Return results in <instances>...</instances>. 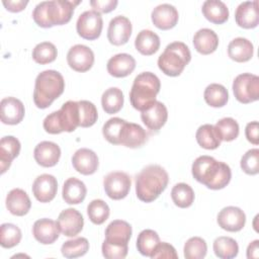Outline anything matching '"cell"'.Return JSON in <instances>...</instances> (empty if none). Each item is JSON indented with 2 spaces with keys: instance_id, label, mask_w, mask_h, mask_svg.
<instances>
[{
  "instance_id": "18",
  "label": "cell",
  "mask_w": 259,
  "mask_h": 259,
  "mask_svg": "<svg viewBox=\"0 0 259 259\" xmlns=\"http://www.w3.org/2000/svg\"><path fill=\"white\" fill-rule=\"evenodd\" d=\"M151 18L153 24L162 30H168L173 28L179 19V13L177 9L168 3H163L156 6L152 13Z\"/></svg>"
},
{
  "instance_id": "23",
  "label": "cell",
  "mask_w": 259,
  "mask_h": 259,
  "mask_svg": "<svg viewBox=\"0 0 259 259\" xmlns=\"http://www.w3.org/2000/svg\"><path fill=\"white\" fill-rule=\"evenodd\" d=\"M236 23L243 28H255L259 23L258 2L245 1L239 4L235 12Z\"/></svg>"
},
{
  "instance_id": "37",
  "label": "cell",
  "mask_w": 259,
  "mask_h": 259,
  "mask_svg": "<svg viewBox=\"0 0 259 259\" xmlns=\"http://www.w3.org/2000/svg\"><path fill=\"white\" fill-rule=\"evenodd\" d=\"M194 191L186 183H177L171 190V198L174 204L180 208L189 207L194 201Z\"/></svg>"
},
{
  "instance_id": "32",
  "label": "cell",
  "mask_w": 259,
  "mask_h": 259,
  "mask_svg": "<svg viewBox=\"0 0 259 259\" xmlns=\"http://www.w3.org/2000/svg\"><path fill=\"white\" fill-rule=\"evenodd\" d=\"M135 47L144 56L154 55L160 48V37L150 29H143L136 36Z\"/></svg>"
},
{
  "instance_id": "10",
  "label": "cell",
  "mask_w": 259,
  "mask_h": 259,
  "mask_svg": "<svg viewBox=\"0 0 259 259\" xmlns=\"http://www.w3.org/2000/svg\"><path fill=\"white\" fill-rule=\"evenodd\" d=\"M103 27L102 16L95 10H87L81 13L76 22L78 34L85 39L94 40L101 34Z\"/></svg>"
},
{
  "instance_id": "40",
  "label": "cell",
  "mask_w": 259,
  "mask_h": 259,
  "mask_svg": "<svg viewBox=\"0 0 259 259\" xmlns=\"http://www.w3.org/2000/svg\"><path fill=\"white\" fill-rule=\"evenodd\" d=\"M89 250V242L84 237L68 240L61 247L62 255L66 258H78L84 256Z\"/></svg>"
},
{
  "instance_id": "13",
  "label": "cell",
  "mask_w": 259,
  "mask_h": 259,
  "mask_svg": "<svg viewBox=\"0 0 259 259\" xmlns=\"http://www.w3.org/2000/svg\"><path fill=\"white\" fill-rule=\"evenodd\" d=\"M60 232L66 237H75L82 230L84 226V219L81 212L70 207L62 210L57 220Z\"/></svg>"
},
{
  "instance_id": "45",
  "label": "cell",
  "mask_w": 259,
  "mask_h": 259,
  "mask_svg": "<svg viewBox=\"0 0 259 259\" xmlns=\"http://www.w3.org/2000/svg\"><path fill=\"white\" fill-rule=\"evenodd\" d=\"M207 252V245L200 237L189 238L184 244L183 253L186 259H202Z\"/></svg>"
},
{
  "instance_id": "31",
  "label": "cell",
  "mask_w": 259,
  "mask_h": 259,
  "mask_svg": "<svg viewBox=\"0 0 259 259\" xmlns=\"http://www.w3.org/2000/svg\"><path fill=\"white\" fill-rule=\"evenodd\" d=\"M201 11L203 16L214 24H223L229 18V8L221 0H206L203 2Z\"/></svg>"
},
{
  "instance_id": "5",
  "label": "cell",
  "mask_w": 259,
  "mask_h": 259,
  "mask_svg": "<svg viewBox=\"0 0 259 259\" xmlns=\"http://www.w3.org/2000/svg\"><path fill=\"white\" fill-rule=\"evenodd\" d=\"M65 90V80L62 74L55 70L40 72L34 83L33 102L40 109L48 108Z\"/></svg>"
},
{
  "instance_id": "11",
  "label": "cell",
  "mask_w": 259,
  "mask_h": 259,
  "mask_svg": "<svg viewBox=\"0 0 259 259\" xmlns=\"http://www.w3.org/2000/svg\"><path fill=\"white\" fill-rule=\"evenodd\" d=\"M131 177L127 173L121 171L110 172L103 179L105 193L113 200L124 198L131 190Z\"/></svg>"
},
{
  "instance_id": "16",
  "label": "cell",
  "mask_w": 259,
  "mask_h": 259,
  "mask_svg": "<svg viewBox=\"0 0 259 259\" xmlns=\"http://www.w3.org/2000/svg\"><path fill=\"white\" fill-rule=\"evenodd\" d=\"M31 190L37 201L50 202L55 198L58 191L57 178L51 174H41L33 181Z\"/></svg>"
},
{
  "instance_id": "42",
  "label": "cell",
  "mask_w": 259,
  "mask_h": 259,
  "mask_svg": "<svg viewBox=\"0 0 259 259\" xmlns=\"http://www.w3.org/2000/svg\"><path fill=\"white\" fill-rule=\"evenodd\" d=\"M58 51L56 46L50 41H42L37 44L32 50V59L35 63L46 65L56 60Z\"/></svg>"
},
{
  "instance_id": "39",
  "label": "cell",
  "mask_w": 259,
  "mask_h": 259,
  "mask_svg": "<svg viewBox=\"0 0 259 259\" xmlns=\"http://www.w3.org/2000/svg\"><path fill=\"white\" fill-rule=\"evenodd\" d=\"M126 120L120 117H111L102 126V135L112 145H120V138Z\"/></svg>"
},
{
  "instance_id": "8",
  "label": "cell",
  "mask_w": 259,
  "mask_h": 259,
  "mask_svg": "<svg viewBox=\"0 0 259 259\" xmlns=\"http://www.w3.org/2000/svg\"><path fill=\"white\" fill-rule=\"evenodd\" d=\"M191 60L189 48L182 41L169 44L158 58V67L167 76H179Z\"/></svg>"
},
{
  "instance_id": "52",
  "label": "cell",
  "mask_w": 259,
  "mask_h": 259,
  "mask_svg": "<svg viewBox=\"0 0 259 259\" xmlns=\"http://www.w3.org/2000/svg\"><path fill=\"white\" fill-rule=\"evenodd\" d=\"M259 257V240H254L247 247V258H258Z\"/></svg>"
},
{
  "instance_id": "44",
  "label": "cell",
  "mask_w": 259,
  "mask_h": 259,
  "mask_svg": "<svg viewBox=\"0 0 259 259\" xmlns=\"http://www.w3.org/2000/svg\"><path fill=\"white\" fill-rule=\"evenodd\" d=\"M108 204L102 199H93L87 206V214L94 225H102L109 217Z\"/></svg>"
},
{
  "instance_id": "30",
  "label": "cell",
  "mask_w": 259,
  "mask_h": 259,
  "mask_svg": "<svg viewBox=\"0 0 259 259\" xmlns=\"http://www.w3.org/2000/svg\"><path fill=\"white\" fill-rule=\"evenodd\" d=\"M253 44L245 37H236L228 46V56L238 63L248 62L253 57Z\"/></svg>"
},
{
  "instance_id": "22",
  "label": "cell",
  "mask_w": 259,
  "mask_h": 259,
  "mask_svg": "<svg viewBox=\"0 0 259 259\" xmlns=\"http://www.w3.org/2000/svg\"><path fill=\"white\" fill-rule=\"evenodd\" d=\"M34 239L44 245L55 243L60 236V229L57 222L51 219H39L34 222L32 227Z\"/></svg>"
},
{
  "instance_id": "25",
  "label": "cell",
  "mask_w": 259,
  "mask_h": 259,
  "mask_svg": "<svg viewBox=\"0 0 259 259\" xmlns=\"http://www.w3.org/2000/svg\"><path fill=\"white\" fill-rule=\"evenodd\" d=\"M6 207L10 213L17 217L25 215L30 207L31 201L27 193L20 188L10 190L6 196Z\"/></svg>"
},
{
  "instance_id": "46",
  "label": "cell",
  "mask_w": 259,
  "mask_h": 259,
  "mask_svg": "<svg viewBox=\"0 0 259 259\" xmlns=\"http://www.w3.org/2000/svg\"><path fill=\"white\" fill-rule=\"evenodd\" d=\"M79 105V115H80V123L81 127H89L92 126L98 118V112L96 106L88 100H80L78 101Z\"/></svg>"
},
{
  "instance_id": "26",
  "label": "cell",
  "mask_w": 259,
  "mask_h": 259,
  "mask_svg": "<svg viewBox=\"0 0 259 259\" xmlns=\"http://www.w3.org/2000/svg\"><path fill=\"white\" fill-rule=\"evenodd\" d=\"M20 148V142L13 136H5L0 140L1 174L9 169L12 161L19 155Z\"/></svg>"
},
{
  "instance_id": "9",
  "label": "cell",
  "mask_w": 259,
  "mask_h": 259,
  "mask_svg": "<svg viewBox=\"0 0 259 259\" xmlns=\"http://www.w3.org/2000/svg\"><path fill=\"white\" fill-rule=\"evenodd\" d=\"M233 92L236 99L248 104L259 99V77L251 73L238 75L233 81Z\"/></svg>"
},
{
  "instance_id": "48",
  "label": "cell",
  "mask_w": 259,
  "mask_h": 259,
  "mask_svg": "<svg viewBox=\"0 0 259 259\" xmlns=\"http://www.w3.org/2000/svg\"><path fill=\"white\" fill-rule=\"evenodd\" d=\"M152 259H157V258H168V259H177L178 258V254L175 250V248L170 245L169 243L166 242H160L154 252L151 255Z\"/></svg>"
},
{
  "instance_id": "34",
  "label": "cell",
  "mask_w": 259,
  "mask_h": 259,
  "mask_svg": "<svg viewBox=\"0 0 259 259\" xmlns=\"http://www.w3.org/2000/svg\"><path fill=\"white\" fill-rule=\"evenodd\" d=\"M123 93L117 87L106 89L101 96V105L103 110L108 114L118 112L123 106Z\"/></svg>"
},
{
  "instance_id": "4",
  "label": "cell",
  "mask_w": 259,
  "mask_h": 259,
  "mask_svg": "<svg viewBox=\"0 0 259 259\" xmlns=\"http://www.w3.org/2000/svg\"><path fill=\"white\" fill-rule=\"evenodd\" d=\"M132 233V226L127 222L121 220L112 221L105 229V240L101 246L102 255L107 259L125 258Z\"/></svg>"
},
{
  "instance_id": "36",
  "label": "cell",
  "mask_w": 259,
  "mask_h": 259,
  "mask_svg": "<svg viewBox=\"0 0 259 259\" xmlns=\"http://www.w3.org/2000/svg\"><path fill=\"white\" fill-rule=\"evenodd\" d=\"M213 252L221 259L235 258L239 253V245L237 241L231 237L221 236L213 241Z\"/></svg>"
},
{
  "instance_id": "35",
  "label": "cell",
  "mask_w": 259,
  "mask_h": 259,
  "mask_svg": "<svg viewBox=\"0 0 259 259\" xmlns=\"http://www.w3.org/2000/svg\"><path fill=\"white\" fill-rule=\"evenodd\" d=\"M203 98L211 107H223L229 100V92L224 85L211 83L204 89Z\"/></svg>"
},
{
  "instance_id": "19",
  "label": "cell",
  "mask_w": 259,
  "mask_h": 259,
  "mask_svg": "<svg viewBox=\"0 0 259 259\" xmlns=\"http://www.w3.org/2000/svg\"><path fill=\"white\" fill-rule=\"evenodd\" d=\"M33 157L35 162L41 167H54L60 160L61 149L54 142L42 141L35 146Z\"/></svg>"
},
{
  "instance_id": "12",
  "label": "cell",
  "mask_w": 259,
  "mask_h": 259,
  "mask_svg": "<svg viewBox=\"0 0 259 259\" xmlns=\"http://www.w3.org/2000/svg\"><path fill=\"white\" fill-rule=\"evenodd\" d=\"M67 62L74 71L87 72L94 64V53L85 45H75L67 54Z\"/></svg>"
},
{
  "instance_id": "50",
  "label": "cell",
  "mask_w": 259,
  "mask_h": 259,
  "mask_svg": "<svg viewBox=\"0 0 259 259\" xmlns=\"http://www.w3.org/2000/svg\"><path fill=\"white\" fill-rule=\"evenodd\" d=\"M258 121L254 120L251 122H248L245 127V136L248 142H250L253 145L259 144V134H258Z\"/></svg>"
},
{
  "instance_id": "43",
  "label": "cell",
  "mask_w": 259,
  "mask_h": 259,
  "mask_svg": "<svg viewBox=\"0 0 259 259\" xmlns=\"http://www.w3.org/2000/svg\"><path fill=\"white\" fill-rule=\"evenodd\" d=\"M214 127L221 141L232 142L239 136V124L233 117H224L217 121Z\"/></svg>"
},
{
  "instance_id": "17",
  "label": "cell",
  "mask_w": 259,
  "mask_h": 259,
  "mask_svg": "<svg viewBox=\"0 0 259 259\" xmlns=\"http://www.w3.org/2000/svg\"><path fill=\"white\" fill-rule=\"evenodd\" d=\"M25 113L23 103L12 96L5 97L0 102V117L4 124L14 125L19 123Z\"/></svg>"
},
{
  "instance_id": "27",
  "label": "cell",
  "mask_w": 259,
  "mask_h": 259,
  "mask_svg": "<svg viewBox=\"0 0 259 259\" xmlns=\"http://www.w3.org/2000/svg\"><path fill=\"white\" fill-rule=\"evenodd\" d=\"M193 47L201 55L212 54L219 47V36L210 28H200L193 35Z\"/></svg>"
},
{
  "instance_id": "41",
  "label": "cell",
  "mask_w": 259,
  "mask_h": 259,
  "mask_svg": "<svg viewBox=\"0 0 259 259\" xmlns=\"http://www.w3.org/2000/svg\"><path fill=\"white\" fill-rule=\"evenodd\" d=\"M21 230L10 223L2 224L0 227V244L3 248L10 249L18 245L21 241Z\"/></svg>"
},
{
  "instance_id": "29",
  "label": "cell",
  "mask_w": 259,
  "mask_h": 259,
  "mask_svg": "<svg viewBox=\"0 0 259 259\" xmlns=\"http://www.w3.org/2000/svg\"><path fill=\"white\" fill-rule=\"evenodd\" d=\"M87 193L86 185L83 181L75 177L68 178L63 185L62 196L68 204H79L82 202Z\"/></svg>"
},
{
  "instance_id": "20",
  "label": "cell",
  "mask_w": 259,
  "mask_h": 259,
  "mask_svg": "<svg viewBox=\"0 0 259 259\" xmlns=\"http://www.w3.org/2000/svg\"><path fill=\"white\" fill-rule=\"evenodd\" d=\"M72 165L77 172L83 175H92L97 171L99 161L94 151L87 148H81L74 153L72 157Z\"/></svg>"
},
{
  "instance_id": "47",
  "label": "cell",
  "mask_w": 259,
  "mask_h": 259,
  "mask_svg": "<svg viewBox=\"0 0 259 259\" xmlns=\"http://www.w3.org/2000/svg\"><path fill=\"white\" fill-rule=\"evenodd\" d=\"M241 169L248 175L259 173V150L257 148L248 150L241 158Z\"/></svg>"
},
{
  "instance_id": "21",
  "label": "cell",
  "mask_w": 259,
  "mask_h": 259,
  "mask_svg": "<svg viewBox=\"0 0 259 259\" xmlns=\"http://www.w3.org/2000/svg\"><path fill=\"white\" fill-rule=\"evenodd\" d=\"M141 118L144 124L152 132L159 130L166 123L168 118V110L164 103L155 101L149 108L142 111Z\"/></svg>"
},
{
  "instance_id": "7",
  "label": "cell",
  "mask_w": 259,
  "mask_h": 259,
  "mask_svg": "<svg viewBox=\"0 0 259 259\" xmlns=\"http://www.w3.org/2000/svg\"><path fill=\"white\" fill-rule=\"evenodd\" d=\"M80 123L78 101L69 100L62 107L46 116L42 122L45 131L52 135H58L63 132L72 133Z\"/></svg>"
},
{
  "instance_id": "28",
  "label": "cell",
  "mask_w": 259,
  "mask_h": 259,
  "mask_svg": "<svg viewBox=\"0 0 259 259\" xmlns=\"http://www.w3.org/2000/svg\"><path fill=\"white\" fill-rule=\"evenodd\" d=\"M147 140L148 135L140 124L126 121L121 134L120 145L131 149H137L142 147Z\"/></svg>"
},
{
  "instance_id": "14",
  "label": "cell",
  "mask_w": 259,
  "mask_h": 259,
  "mask_svg": "<svg viewBox=\"0 0 259 259\" xmlns=\"http://www.w3.org/2000/svg\"><path fill=\"white\" fill-rule=\"evenodd\" d=\"M132 30L133 26L130 19L123 15H117L108 24L107 38L113 46H122L128 41Z\"/></svg>"
},
{
  "instance_id": "49",
  "label": "cell",
  "mask_w": 259,
  "mask_h": 259,
  "mask_svg": "<svg viewBox=\"0 0 259 259\" xmlns=\"http://www.w3.org/2000/svg\"><path fill=\"white\" fill-rule=\"evenodd\" d=\"M117 0H91L90 5L93 10L99 13H108L115 9L117 6Z\"/></svg>"
},
{
  "instance_id": "38",
  "label": "cell",
  "mask_w": 259,
  "mask_h": 259,
  "mask_svg": "<svg viewBox=\"0 0 259 259\" xmlns=\"http://www.w3.org/2000/svg\"><path fill=\"white\" fill-rule=\"evenodd\" d=\"M160 243V238L157 232L154 230L146 229L143 230L137 239V249L138 251L146 257H151L156 246Z\"/></svg>"
},
{
  "instance_id": "15",
  "label": "cell",
  "mask_w": 259,
  "mask_h": 259,
  "mask_svg": "<svg viewBox=\"0 0 259 259\" xmlns=\"http://www.w3.org/2000/svg\"><path fill=\"white\" fill-rule=\"evenodd\" d=\"M219 226L228 232H239L246 224L245 212L237 206H226L218 213Z\"/></svg>"
},
{
  "instance_id": "6",
  "label": "cell",
  "mask_w": 259,
  "mask_h": 259,
  "mask_svg": "<svg viewBox=\"0 0 259 259\" xmlns=\"http://www.w3.org/2000/svg\"><path fill=\"white\" fill-rule=\"evenodd\" d=\"M160 79L152 72L139 74L133 83L130 91V101L133 107L141 112L149 108L156 100L160 92Z\"/></svg>"
},
{
  "instance_id": "2",
  "label": "cell",
  "mask_w": 259,
  "mask_h": 259,
  "mask_svg": "<svg viewBox=\"0 0 259 259\" xmlns=\"http://www.w3.org/2000/svg\"><path fill=\"white\" fill-rule=\"evenodd\" d=\"M80 3V0L42 1L34 7L32 18L38 26L44 28L63 25L71 20L75 7Z\"/></svg>"
},
{
  "instance_id": "51",
  "label": "cell",
  "mask_w": 259,
  "mask_h": 259,
  "mask_svg": "<svg viewBox=\"0 0 259 259\" xmlns=\"http://www.w3.org/2000/svg\"><path fill=\"white\" fill-rule=\"evenodd\" d=\"M4 7L10 12H20L28 4L27 0H8L2 2Z\"/></svg>"
},
{
  "instance_id": "1",
  "label": "cell",
  "mask_w": 259,
  "mask_h": 259,
  "mask_svg": "<svg viewBox=\"0 0 259 259\" xmlns=\"http://www.w3.org/2000/svg\"><path fill=\"white\" fill-rule=\"evenodd\" d=\"M191 173L196 181L212 190L225 188L232 178V171L228 164L206 155L194 160Z\"/></svg>"
},
{
  "instance_id": "33",
  "label": "cell",
  "mask_w": 259,
  "mask_h": 259,
  "mask_svg": "<svg viewBox=\"0 0 259 259\" xmlns=\"http://www.w3.org/2000/svg\"><path fill=\"white\" fill-rule=\"evenodd\" d=\"M197 144L206 150H214L221 146V139L214 125L205 123L200 125L195 134Z\"/></svg>"
},
{
  "instance_id": "3",
  "label": "cell",
  "mask_w": 259,
  "mask_h": 259,
  "mask_svg": "<svg viewBox=\"0 0 259 259\" xmlns=\"http://www.w3.org/2000/svg\"><path fill=\"white\" fill-rule=\"evenodd\" d=\"M169 182L167 171L160 165L151 164L136 176V194L143 202H152L166 189Z\"/></svg>"
},
{
  "instance_id": "24",
  "label": "cell",
  "mask_w": 259,
  "mask_h": 259,
  "mask_svg": "<svg viewBox=\"0 0 259 259\" xmlns=\"http://www.w3.org/2000/svg\"><path fill=\"white\" fill-rule=\"evenodd\" d=\"M136 68V60L133 56L121 53L111 57L106 65L109 75L115 78H123L131 75Z\"/></svg>"
}]
</instances>
